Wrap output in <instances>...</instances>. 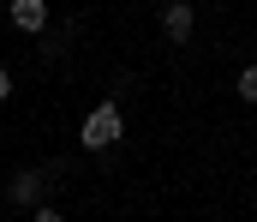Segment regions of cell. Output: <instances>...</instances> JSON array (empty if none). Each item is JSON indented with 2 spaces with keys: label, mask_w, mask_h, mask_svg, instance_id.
I'll return each mask as SVG.
<instances>
[{
  "label": "cell",
  "mask_w": 257,
  "mask_h": 222,
  "mask_svg": "<svg viewBox=\"0 0 257 222\" xmlns=\"http://www.w3.org/2000/svg\"><path fill=\"white\" fill-rule=\"evenodd\" d=\"M126 138V114H120V102H96L90 114H84V126H78V144L84 150H114Z\"/></svg>",
  "instance_id": "6da1fadb"
},
{
  "label": "cell",
  "mask_w": 257,
  "mask_h": 222,
  "mask_svg": "<svg viewBox=\"0 0 257 222\" xmlns=\"http://www.w3.org/2000/svg\"><path fill=\"white\" fill-rule=\"evenodd\" d=\"M48 174H54L48 162H42V168H18L12 186H6V204H12V210H36V204H48V198H42V192H48Z\"/></svg>",
  "instance_id": "7a4b0ae2"
},
{
  "label": "cell",
  "mask_w": 257,
  "mask_h": 222,
  "mask_svg": "<svg viewBox=\"0 0 257 222\" xmlns=\"http://www.w3.org/2000/svg\"><path fill=\"white\" fill-rule=\"evenodd\" d=\"M192 30H197L192 0H168V6H162V36H168V42H192Z\"/></svg>",
  "instance_id": "3957f363"
},
{
  "label": "cell",
  "mask_w": 257,
  "mask_h": 222,
  "mask_svg": "<svg viewBox=\"0 0 257 222\" xmlns=\"http://www.w3.org/2000/svg\"><path fill=\"white\" fill-rule=\"evenodd\" d=\"M6 18H12V30H24V36H42V30H48V0H12Z\"/></svg>",
  "instance_id": "277c9868"
},
{
  "label": "cell",
  "mask_w": 257,
  "mask_h": 222,
  "mask_svg": "<svg viewBox=\"0 0 257 222\" xmlns=\"http://www.w3.org/2000/svg\"><path fill=\"white\" fill-rule=\"evenodd\" d=\"M239 102H257V66H239Z\"/></svg>",
  "instance_id": "5b68a950"
},
{
  "label": "cell",
  "mask_w": 257,
  "mask_h": 222,
  "mask_svg": "<svg viewBox=\"0 0 257 222\" xmlns=\"http://www.w3.org/2000/svg\"><path fill=\"white\" fill-rule=\"evenodd\" d=\"M30 222H66V210H54V204H36V210H30Z\"/></svg>",
  "instance_id": "8992f818"
},
{
  "label": "cell",
  "mask_w": 257,
  "mask_h": 222,
  "mask_svg": "<svg viewBox=\"0 0 257 222\" xmlns=\"http://www.w3.org/2000/svg\"><path fill=\"white\" fill-rule=\"evenodd\" d=\"M6 96H12V72L0 66V102H6Z\"/></svg>",
  "instance_id": "52a82bcc"
}]
</instances>
